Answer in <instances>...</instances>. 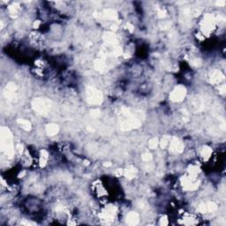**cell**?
<instances>
[{
    "instance_id": "obj_1",
    "label": "cell",
    "mask_w": 226,
    "mask_h": 226,
    "mask_svg": "<svg viewBox=\"0 0 226 226\" xmlns=\"http://www.w3.org/2000/svg\"><path fill=\"white\" fill-rule=\"evenodd\" d=\"M0 146L2 151L8 157L12 158L14 155V148L13 145V135L8 127H3L0 130Z\"/></svg>"
},
{
    "instance_id": "obj_2",
    "label": "cell",
    "mask_w": 226,
    "mask_h": 226,
    "mask_svg": "<svg viewBox=\"0 0 226 226\" xmlns=\"http://www.w3.org/2000/svg\"><path fill=\"white\" fill-rule=\"evenodd\" d=\"M51 107V102L46 98H35L32 101V108L35 111L46 115L50 111Z\"/></svg>"
},
{
    "instance_id": "obj_3",
    "label": "cell",
    "mask_w": 226,
    "mask_h": 226,
    "mask_svg": "<svg viewBox=\"0 0 226 226\" xmlns=\"http://www.w3.org/2000/svg\"><path fill=\"white\" fill-rule=\"evenodd\" d=\"M87 95V101L93 105H98L102 102V94L98 89L88 87L86 90Z\"/></svg>"
},
{
    "instance_id": "obj_4",
    "label": "cell",
    "mask_w": 226,
    "mask_h": 226,
    "mask_svg": "<svg viewBox=\"0 0 226 226\" xmlns=\"http://www.w3.org/2000/svg\"><path fill=\"white\" fill-rule=\"evenodd\" d=\"M215 26V19L211 14H206L201 21V29L204 35H209Z\"/></svg>"
},
{
    "instance_id": "obj_5",
    "label": "cell",
    "mask_w": 226,
    "mask_h": 226,
    "mask_svg": "<svg viewBox=\"0 0 226 226\" xmlns=\"http://www.w3.org/2000/svg\"><path fill=\"white\" fill-rule=\"evenodd\" d=\"M141 126V119L139 118L135 117L133 113L131 116L127 117V119L124 120L121 123V128H122V130H125V131L131 130V129H133V128H138Z\"/></svg>"
},
{
    "instance_id": "obj_6",
    "label": "cell",
    "mask_w": 226,
    "mask_h": 226,
    "mask_svg": "<svg viewBox=\"0 0 226 226\" xmlns=\"http://www.w3.org/2000/svg\"><path fill=\"white\" fill-rule=\"evenodd\" d=\"M185 95H186V89H185V87L184 86H178L170 93V99L172 102H179L183 101V99L185 98Z\"/></svg>"
},
{
    "instance_id": "obj_7",
    "label": "cell",
    "mask_w": 226,
    "mask_h": 226,
    "mask_svg": "<svg viewBox=\"0 0 226 226\" xmlns=\"http://www.w3.org/2000/svg\"><path fill=\"white\" fill-rule=\"evenodd\" d=\"M196 178L191 177V176H185L181 179V184L183 185L184 189L187 190V191H194L195 189H197L200 182L195 181Z\"/></svg>"
},
{
    "instance_id": "obj_8",
    "label": "cell",
    "mask_w": 226,
    "mask_h": 226,
    "mask_svg": "<svg viewBox=\"0 0 226 226\" xmlns=\"http://www.w3.org/2000/svg\"><path fill=\"white\" fill-rule=\"evenodd\" d=\"M116 210L117 209L114 206L109 205L102 211V213L100 214V216L102 220H104L107 223L112 222L114 220V216L116 215Z\"/></svg>"
},
{
    "instance_id": "obj_9",
    "label": "cell",
    "mask_w": 226,
    "mask_h": 226,
    "mask_svg": "<svg viewBox=\"0 0 226 226\" xmlns=\"http://www.w3.org/2000/svg\"><path fill=\"white\" fill-rule=\"evenodd\" d=\"M170 150L172 153H182L184 150V144L180 140L173 137L170 141Z\"/></svg>"
},
{
    "instance_id": "obj_10",
    "label": "cell",
    "mask_w": 226,
    "mask_h": 226,
    "mask_svg": "<svg viewBox=\"0 0 226 226\" xmlns=\"http://www.w3.org/2000/svg\"><path fill=\"white\" fill-rule=\"evenodd\" d=\"M224 75L219 70H213L209 73V80L213 84H219L222 81H224Z\"/></svg>"
},
{
    "instance_id": "obj_11",
    "label": "cell",
    "mask_w": 226,
    "mask_h": 226,
    "mask_svg": "<svg viewBox=\"0 0 226 226\" xmlns=\"http://www.w3.org/2000/svg\"><path fill=\"white\" fill-rule=\"evenodd\" d=\"M126 221H127V224L128 225H137L139 224V221H140V216H139L138 213L132 211L127 214V220Z\"/></svg>"
},
{
    "instance_id": "obj_12",
    "label": "cell",
    "mask_w": 226,
    "mask_h": 226,
    "mask_svg": "<svg viewBox=\"0 0 226 226\" xmlns=\"http://www.w3.org/2000/svg\"><path fill=\"white\" fill-rule=\"evenodd\" d=\"M103 41L107 45H111L112 47L118 46V40L116 35L111 32H106L103 35Z\"/></svg>"
},
{
    "instance_id": "obj_13",
    "label": "cell",
    "mask_w": 226,
    "mask_h": 226,
    "mask_svg": "<svg viewBox=\"0 0 226 226\" xmlns=\"http://www.w3.org/2000/svg\"><path fill=\"white\" fill-rule=\"evenodd\" d=\"M15 92H16V85L14 84V82H9L5 88L4 95L6 98L11 100L14 97Z\"/></svg>"
},
{
    "instance_id": "obj_14",
    "label": "cell",
    "mask_w": 226,
    "mask_h": 226,
    "mask_svg": "<svg viewBox=\"0 0 226 226\" xmlns=\"http://www.w3.org/2000/svg\"><path fill=\"white\" fill-rule=\"evenodd\" d=\"M102 16L104 19L110 20H116L118 19V14L113 9H107V10L103 11Z\"/></svg>"
},
{
    "instance_id": "obj_15",
    "label": "cell",
    "mask_w": 226,
    "mask_h": 226,
    "mask_svg": "<svg viewBox=\"0 0 226 226\" xmlns=\"http://www.w3.org/2000/svg\"><path fill=\"white\" fill-rule=\"evenodd\" d=\"M59 131V127L56 124H49L46 126V133L49 136H54Z\"/></svg>"
},
{
    "instance_id": "obj_16",
    "label": "cell",
    "mask_w": 226,
    "mask_h": 226,
    "mask_svg": "<svg viewBox=\"0 0 226 226\" xmlns=\"http://www.w3.org/2000/svg\"><path fill=\"white\" fill-rule=\"evenodd\" d=\"M136 174H137V170L133 166H129L128 168L124 170V176L128 179H132L135 178Z\"/></svg>"
},
{
    "instance_id": "obj_17",
    "label": "cell",
    "mask_w": 226,
    "mask_h": 226,
    "mask_svg": "<svg viewBox=\"0 0 226 226\" xmlns=\"http://www.w3.org/2000/svg\"><path fill=\"white\" fill-rule=\"evenodd\" d=\"M94 67L97 71H99V72H102V71L105 70L106 65H105L104 59H102V58L96 59L95 62H94Z\"/></svg>"
},
{
    "instance_id": "obj_18",
    "label": "cell",
    "mask_w": 226,
    "mask_h": 226,
    "mask_svg": "<svg viewBox=\"0 0 226 226\" xmlns=\"http://www.w3.org/2000/svg\"><path fill=\"white\" fill-rule=\"evenodd\" d=\"M48 159H49V154L46 150L42 149L40 152V166L41 167H44L46 164H47V162H48Z\"/></svg>"
},
{
    "instance_id": "obj_19",
    "label": "cell",
    "mask_w": 226,
    "mask_h": 226,
    "mask_svg": "<svg viewBox=\"0 0 226 226\" xmlns=\"http://www.w3.org/2000/svg\"><path fill=\"white\" fill-rule=\"evenodd\" d=\"M212 155V149L208 147V146H205L202 150H201V157L204 159V160H209L210 158V156Z\"/></svg>"
},
{
    "instance_id": "obj_20",
    "label": "cell",
    "mask_w": 226,
    "mask_h": 226,
    "mask_svg": "<svg viewBox=\"0 0 226 226\" xmlns=\"http://www.w3.org/2000/svg\"><path fill=\"white\" fill-rule=\"evenodd\" d=\"M18 124L21 127L22 129H24L25 131H30L31 130L32 125H31V123L28 120H26V119H18Z\"/></svg>"
},
{
    "instance_id": "obj_21",
    "label": "cell",
    "mask_w": 226,
    "mask_h": 226,
    "mask_svg": "<svg viewBox=\"0 0 226 226\" xmlns=\"http://www.w3.org/2000/svg\"><path fill=\"white\" fill-rule=\"evenodd\" d=\"M199 172H200V168H199L198 166L191 165V166L188 168V173H189V176H191V177L196 178V176H197Z\"/></svg>"
},
{
    "instance_id": "obj_22",
    "label": "cell",
    "mask_w": 226,
    "mask_h": 226,
    "mask_svg": "<svg viewBox=\"0 0 226 226\" xmlns=\"http://www.w3.org/2000/svg\"><path fill=\"white\" fill-rule=\"evenodd\" d=\"M19 11H20V5L17 3H14L12 5H10V7H9V12H10L12 16H17Z\"/></svg>"
},
{
    "instance_id": "obj_23",
    "label": "cell",
    "mask_w": 226,
    "mask_h": 226,
    "mask_svg": "<svg viewBox=\"0 0 226 226\" xmlns=\"http://www.w3.org/2000/svg\"><path fill=\"white\" fill-rule=\"evenodd\" d=\"M170 141V136H168V135H164V136L162 138L161 141H160V146H161V148H165L169 145Z\"/></svg>"
},
{
    "instance_id": "obj_24",
    "label": "cell",
    "mask_w": 226,
    "mask_h": 226,
    "mask_svg": "<svg viewBox=\"0 0 226 226\" xmlns=\"http://www.w3.org/2000/svg\"><path fill=\"white\" fill-rule=\"evenodd\" d=\"M121 53H122L121 48L118 47V46H115V47H113V50H111V55L114 56H118L121 55Z\"/></svg>"
},
{
    "instance_id": "obj_25",
    "label": "cell",
    "mask_w": 226,
    "mask_h": 226,
    "mask_svg": "<svg viewBox=\"0 0 226 226\" xmlns=\"http://www.w3.org/2000/svg\"><path fill=\"white\" fill-rule=\"evenodd\" d=\"M207 204V211L208 212H215L217 209V206L215 202H208Z\"/></svg>"
},
{
    "instance_id": "obj_26",
    "label": "cell",
    "mask_w": 226,
    "mask_h": 226,
    "mask_svg": "<svg viewBox=\"0 0 226 226\" xmlns=\"http://www.w3.org/2000/svg\"><path fill=\"white\" fill-rule=\"evenodd\" d=\"M158 140H157V138H153V139H151L149 142H148V147L151 148V149H155V148L157 147V145H158Z\"/></svg>"
},
{
    "instance_id": "obj_27",
    "label": "cell",
    "mask_w": 226,
    "mask_h": 226,
    "mask_svg": "<svg viewBox=\"0 0 226 226\" xmlns=\"http://www.w3.org/2000/svg\"><path fill=\"white\" fill-rule=\"evenodd\" d=\"M152 158H153V156H152V155L150 153H145V154H143V155H141L142 161H144L146 163H149L152 160Z\"/></svg>"
},
{
    "instance_id": "obj_28",
    "label": "cell",
    "mask_w": 226,
    "mask_h": 226,
    "mask_svg": "<svg viewBox=\"0 0 226 226\" xmlns=\"http://www.w3.org/2000/svg\"><path fill=\"white\" fill-rule=\"evenodd\" d=\"M159 26H160L161 29H168V28H170L171 23H170V21H163V22L160 23Z\"/></svg>"
},
{
    "instance_id": "obj_29",
    "label": "cell",
    "mask_w": 226,
    "mask_h": 226,
    "mask_svg": "<svg viewBox=\"0 0 226 226\" xmlns=\"http://www.w3.org/2000/svg\"><path fill=\"white\" fill-rule=\"evenodd\" d=\"M198 210L200 212V213H207V204L206 203H201L199 205V208H198Z\"/></svg>"
},
{
    "instance_id": "obj_30",
    "label": "cell",
    "mask_w": 226,
    "mask_h": 226,
    "mask_svg": "<svg viewBox=\"0 0 226 226\" xmlns=\"http://www.w3.org/2000/svg\"><path fill=\"white\" fill-rule=\"evenodd\" d=\"M90 114H91L92 117L97 118V117L100 116V111H99L98 109H93L92 111H90Z\"/></svg>"
},
{
    "instance_id": "obj_31",
    "label": "cell",
    "mask_w": 226,
    "mask_h": 226,
    "mask_svg": "<svg viewBox=\"0 0 226 226\" xmlns=\"http://www.w3.org/2000/svg\"><path fill=\"white\" fill-rule=\"evenodd\" d=\"M160 225H167L168 224V219L166 216H163L161 219H160V222H159Z\"/></svg>"
},
{
    "instance_id": "obj_32",
    "label": "cell",
    "mask_w": 226,
    "mask_h": 226,
    "mask_svg": "<svg viewBox=\"0 0 226 226\" xmlns=\"http://www.w3.org/2000/svg\"><path fill=\"white\" fill-rule=\"evenodd\" d=\"M165 15H166V11H165V10L161 9V10L158 11V17H159V18H163Z\"/></svg>"
},
{
    "instance_id": "obj_33",
    "label": "cell",
    "mask_w": 226,
    "mask_h": 226,
    "mask_svg": "<svg viewBox=\"0 0 226 226\" xmlns=\"http://www.w3.org/2000/svg\"><path fill=\"white\" fill-rule=\"evenodd\" d=\"M192 64L194 66H200L201 65V61H200V59H194L192 61Z\"/></svg>"
},
{
    "instance_id": "obj_34",
    "label": "cell",
    "mask_w": 226,
    "mask_h": 226,
    "mask_svg": "<svg viewBox=\"0 0 226 226\" xmlns=\"http://www.w3.org/2000/svg\"><path fill=\"white\" fill-rule=\"evenodd\" d=\"M219 92L222 94V95H224L226 92V87H225V85H222V86H220L219 87Z\"/></svg>"
},
{
    "instance_id": "obj_35",
    "label": "cell",
    "mask_w": 226,
    "mask_h": 226,
    "mask_svg": "<svg viewBox=\"0 0 226 226\" xmlns=\"http://www.w3.org/2000/svg\"><path fill=\"white\" fill-rule=\"evenodd\" d=\"M115 174H116V176L120 177L121 175H124V170L118 169L116 171H115Z\"/></svg>"
},
{
    "instance_id": "obj_36",
    "label": "cell",
    "mask_w": 226,
    "mask_h": 226,
    "mask_svg": "<svg viewBox=\"0 0 226 226\" xmlns=\"http://www.w3.org/2000/svg\"><path fill=\"white\" fill-rule=\"evenodd\" d=\"M17 149L19 150V153L21 154L22 151H23V146H22L21 144H18V145H17Z\"/></svg>"
},
{
    "instance_id": "obj_37",
    "label": "cell",
    "mask_w": 226,
    "mask_h": 226,
    "mask_svg": "<svg viewBox=\"0 0 226 226\" xmlns=\"http://www.w3.org/2000/svg\"><path fill=\"white\" fill-rule=\"evenodd\" d=\"M225 5V1H217L216 2V5L218 6H224Z\"/></svg>"
},
{
    "instance_id": "obj_38",
    "label": "cell",
    "mask_w": 226,
    "mask_h": 226,
    "mask_svg": "<svg viewBox=\"0 0 226 226\" xmlns=\"http://www.w3.org/2000/svg\"><path fill=\"white\" fill-rule=\"evenodd\" d=\"M127 28L131 31V32H133V25H131L130 23H127Z\"/></svg>"
},
{
    "instance_id": "obj_39",
    "label": "cell",
    "mask_w": 226,
    "mask_h": 226,
    "mask_svg": "<svg viewBox=\"0 0 226 226\" xmlns=\"http://www.w3.org/2000/svg\"><path fill=\"white\" fill-rule=\"evenodd\" d=\"M39 25H40V21H36V22H35L34 27H35V28H37L39 27Z\"/></svg>"
},
{
    "instance_id": "obj_40",
    "label": "cell",
    "mask_w": 226,
    "mask_h": 226,
    "mask_svg": "<svg viewBox=\"0 0 226 226\" xmlns=\"http://www.w3.org/2000/svg\"><path fill=\"white\" fill-rule=\"evenodd\" d=\"M103 165H104V166H106V167H109V166H111V163H103Z\"/></svg>"
}]
</instances>
